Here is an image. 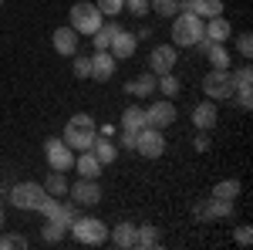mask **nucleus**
Returning a JSON list of instances; mask_svg holds the SVG:
<instances>
[{
	"mask_svg": "<svg viewBox=\"0 0 253 250\" xmlns=\"http://www.w3.org/2000/svg\"><path fill=\"white\" fill-rule=\"evenodd\" d=\"M95 135H98V125H95V118L91 115H84V112H78V115H71L68 118V125H64V142L75 149V152H81V149H91V142H95Z\"/></svg>",
	"mask_w": 253,
	"mask_h": 250,
	"instance_id": "f257e3e1",
	"label": "nucleus"
},
{
	"mask_svg": "<svg viewBox=\"0 0 253 250\" xmlns=\"http://www.w3.org/2000/svg\"><path fill=\"white\" fill-rule=\"evenodd\" d=\"M206 38V20L196 14H175L172 17V44L175 48H196Z\"/></svg>",
	"mask_w": 253,
	"mask_h": 250,
	"instance_id": "f03ea898",
	"label": "nucleus"
},
{
	"mask_svg": "<svg viewBox=\"0 0 253 250\" xmlns=\"http://www.w3.org/2000/svg\"><path fill=\"white\" fill-rule=\"evenodd\" d=\"M68 230L75 237V244H81V247H101L108 240V223H101L98 216H78Z\"/></svg>",
	"mask_w": 253,
	"mask_h": 250,
	"instance_id": "7ed1b4c3",
	"label": "nucleus"
},
{
	"mask_svg": "<svg viewBox=\"0 0 253 250\" xmlns=\"http://www.w3.org/2000/svg\"><path fill=\"white\" fill-rule=\"evenodd\" d=\"M101 10L95 7V0H81V3H75L71 7V27L78 31V34H84V38H91L98 27H101Z\"/></svg>",
	"mask_w": 253,
	"mask_h": 250,
	"instance_id": "20e7f679",
	"label": "nucleus"
},
{
	"mask_svg": "<svg viewBox=\"0 0 253 250\" xmlns=\"http://www.w3.org/2000/svg\"><path fill=\"white\" fill-rule=\"evenodd\" d=\"M203 92H206L210 101H226V98H233V71H230V68H213V71H206Z\"/></svg>",
	"mask_w": 253,
	"mask_h": 250,
	"instance_id": "39448f33",
	"label": "nucleus"
},
{
	"mask_svg": "<svg viewBox=\"0 0 253 250\" xmlns=\"http://www.w3.org/2000/svg\"><path fill=\"white\" fill-rule=\"evenodd\" d=\"M44 159H47V166L51 169H58V173H68L71 166H75V149L64 142V139H47L44 142Z\"/></svg>",
	"mask_w": 253,
	"mask_h": 250,
	"instance_id": "423d86ee",
	"label": "nucleus"
},
{
	"mask_svg": "<svg viewBox=\"0 0 253 250\" xmlns=\"http://www.w3.org/2000/svg\"><path fill=\"white\" fill-rule=\"evenodd\" d=\"M233 210H236V200H219V196L199 200L193 206L196 220H226V216H233Z\"/></svg>",
	"mask_w": 253,
	"mask_h": 250,
	"instance_id": "0eeeda50",
	"label": "nucleus"
},
{
	"mask_svg": "<svg viewBox=\"0 0 253 250\" xmlns=\"http://www.w3.org/2000/svg\"><path fill=\"white\" fill-rule=\"evenodd\" d=\"M175 64H179V51H175V44H156V48L149 51V71H152L156 78L175 71Z\"/></svg>",
	"mask_w": 253,
	"mask_h": 250,
	"instance_id": "6e6552de",
	"label": "nucleus"
},
{
	"mask_svg": "<svg viewBox=\"0 0 253 250\" xmlns=\"http://www.w3.org/2000/svg\"><path fill=\"white\" fill-rule=\"evenodd\" d=\"M172 122H175V105H172V98H159V101H152V105L145 108V125H149V129L166 132Z\"/></svg>",
	"mask_w": 253,
	"mask_h": 250,
	"instance_id": "1a4fd4ad",
	"label": "nucleus"
},
{
	"mask_svg": "<svg viewBox=\"0 0 253 250\" xmlns=\"http://www.w3.org/2000/svg\"><path fill=\"white\" fill-rule=\"evenodd\" d=\"M44 196H47V193H44L41 183H17V186L10 190V203H14L17 210H38Z\"/></svg>",
	"mask_w": 253,
	"mask_h": 250,
	"instance_id": "9d476101",
	"label": "nucleus"
},
{
	"mask_svg": "<svg viewBox=\"0 0 253 250\" xmlns=\"http://www.w3.org/2000/svg\"><path fill=\"white\" fill-rule=\"evenodd\" d=\"M135 152L145 155V159H159V155L166 152V135L159 132V129H138L135 135Z\"/></svg>",
	"mask_w": 253,
	"mask_h": 250,
	"instance_id": "9b49d317",
	"label": "nucleus"
},
{
	"mask_svg": "<svg viewBox=\"0 0 253 250\" xmlns=\"http://www.w3.org/2000/svg\"><path fill=\"white\" fill-rule=\"evenodd\" d=\"M68 193H71V200H75L78 206H98V203H101V186H98V179H84V176H81L78 183H68Z\"/></svg>",
	"mask_w": 253,
	"mask_h": 250,
	"instance_id": "f8f14e48",
	"label": "nucleus"
},
{
	"mask_svg": "<svg viewBox=\"0 0 253 250\" xmlns=\"http://www.w3.org/2000/svg\"><path fill=\"white\" fill-rule=\"evenodd\" d=\"M233 95L240 98V108L243 112L253 108V68L250 64H243V68L233 71Z\"/></svg>",
	"mask_w": 253,
	"mask_h": 250,
	"instance_id": "ddd939ff",
	"label": "nucleus"
},
{
	"mask_svg": "<svg viewBox=\"0 0 253 250\" xmlns=\"http://www.w3.org/2000/svg\"><path fill=\"white\" fill-rule=\"evenodd\" d=\"M135 51H138L135 34H132V31H115V38H112V44H108V54H112L115 61H128Z\"/></svg>",
	"mask_w": 253,
	"mask_h": 250,
	"instance_id": "4468645a",
	"label": "nucleus"
},
{
	"mask_svg": "<svg viewBox=\"0 0 253 250\" xmlns=\"http://www.w3.org/2000/svg\"><path fill=\"white\" fill-rule=\"evenodd\" d=\"M51 44H54V51H58L61 58H71V54H78V31L71 24L68 27H58L51 34Z\"/></svg>",
	"mask_w": 253,
	"mask_h": 250,
	"instance_id": "2eb2a0df",
	"label": "nucleus"
},
{
	"mask_svg": "<svg viewBox=\"0 0 253 250\" xmlns=\"http://www.w3.org/2000/svg\"><path fill=\"white\" fill-rule=\"evenodd\" d=\"M216 122H219V112H216V101H210V98H203L199 105L193 108V125L199 129V132H210V129H216Z\"/></svg>",
	"mask_w": 253,
	"mask_h": 250,
	"instance_id": "dca6fc26",
	"label": "nucleus"
},
{
	"mask_svg": "<svg viewBox=\"0 0 253 250\" xmlns=\"http://www.w3.org/2000/svg\"><path fill=\"white\" fill-rule=\"evenodd\" d=\"M101 162L95 159V152L91 149H81V152H75V173L78 176H84V179H98L101 176Z\"/></svg>",
	"mask_w": 253,
	"mask_h": 250,
	"instance_id": "f3484780",
	"label": "nucleus"
},
{
	"mask_svg": "<svg viewBox=\"0 0 253 250\" xmlns=\"http://www.w3.org/2000/svg\"><path fill=\"white\" fill-rule=\"evenodd\" d=\"M108 240H112V244H115L118 250L135 247V223L122 220V223H115V227H108Z\"/></svg>",
	"mask_w": 253,
	"mask_h": 250,
	"instance_id": "a211bd4d",
	"label": "nucleus"
},
{
	"mask_svg": "<svg viewBox=\"0 0 253 250\" xmlns=\"http://www.w3.org/2000/svg\"><path fill=\"white\" fill-rule=\"evenodd\" d=\"M196 48H199V51L206 54V61H210L213 68H230V51H226L223 44H213V41L203 38L199 44H196Z\"/></svg>",
	"mask_w": 253,
	"mask_h": 250,
	"instance_id": "6ab92c4d",
	"label": "nucleus"
},
{
	"mask_svg": "<svg viewBox=\"0 0 253 250\" xmlns=\"http://www.w3.org/2000/svg\"><path fill=\"white\" fill-rule=\"evenodd\" d=\"M156 85H159V78L152 75V71H145V75H138L135 81H128V85H125V92H128L132 98H152Z\"/></svg>",
	"mask_w": 253,
	"mask_h": 250,
	"instance_id": "aec40b11",
	"label": "nucleus"
},
{
	"mask_svg": "<svg viewBox=\"0 0 253 250\" xmlns=\"http://www.w3.org/2000/svg\"><path fill=\"white\" fill-rule=\"evenodd\" d=\"M112 75H115V58L108 51H95V58H91V78L95 81H108Z\"/></svg>",
	"mask_w": 253,
	"mask_h": 250,
	"instance_id": "412c9836",
	"label": "nucleus"
},
{
	"mask_svg": "<svg viewBox=\"0 0 253 250\" xmlns=\"http://www.w3.org/2000/svg\"><path fill=\"white\" fill-rule=\"evenodd\" d=\"M91 152H95V159L101 162V166H112V162L118 159V146L112 142V139H108V135H101V139L95 135V142H91Z\"/></svg>",
	"mask_w": 253,
	"mask_h": 250,
	"instance_id": "4be33fe9",
	"label": "nucleus"
},
{
	"mask_svg": "<svg viewBox=\"0 0 253 250\" xmlns=\"http://www.w3.org/2000/svg\"><path fill=\"white\" fill-rule=\"evenodd\" d=\"M230 34H233V27H230V20L223 17V14L206 20V41H213V44H226Z\"/></svg>",
	"mask_w": 253,
	"mask_h": 250,
	"instance_id": "5701e85b",
	"label": "nucleus"
},
{
	"mask_svg": "<svg viewBox=\"0 0 253 250\" xmlns=\"http://www.w3.org/2000/svg\"><path fill=\"white\" fill-rule=\"evenodd\" d=\"M162 244V237H159V227H152V223H142V227H135V247L142 250H152Z\"/></svg>",
	"mask_w": 253,
	"mask_h": 250,
	"instance_id": "b1692460",
	"label": "nucleus"
},
{
	"mask_svg": "<svg viewBox=\"0 0 253 250\" xmlns=\"http://www.w3.org/2000/svg\"><path fill=\"white\" fill-rule=\"evenodd\" d=\"M122 129H125V132L145 129V108H142V105H128V108L122 112Z\"/></svg>",
	"mask_w": 253,
	"mask_h": 250,
	"instance_id": "393cba45",
	"label": "nucleus"
},
{
	"mask_svg": "<svg viewBox=\"0 0 253 250\" xmlns=\"http://www.w3.org/2000/svg\"><path fill=\"white\" fill-rule=\"evenodd\" d=\"M115 31H122L115 20H101V27L91 34V41H95V51H108V44H112V38H115Z\"/></svg>",
	"mask_w": 253,
	"mask_h": 250,
	"instance_id": "a878e982",
	"label": "nucleus"
},
{
	"mask_svg": "<svg viewBox=\"0 0 253 250\" xmlns=\"http://www.w3.org/2000/svg\"><path fill=\"white\" fill-rule=\"evenodd\" d=\"M156 92H162V98H179V95H182V81L175 78V71H169V75H159Z\"/></svg>",
	"mask_w": 253,
	"mask_h": 250,
	"instance_id": "bb28decb",
	"label": "nucleus"
},
{
	"mask_svg": "<svg viewBox=\"0 0 253 250\" xmlns=\"http://www.w3.org/2000/svg\"><path fill=\"white\" fill-rule=\"evenodd\" d=\"M193 14L203 17V20L219 17V14H223V0H193Z\"/></svg>",
	"mask_w": 253,
	"mask_h": 250,
	"instance_id": "cd10ccee",
	"label": "nucleus"
},
{
	"mask_svg": "<svg viewBox=\"0 0 253 250\" xmlns=\"http://www.w3.org/2000/svg\"><path fill=\"white\" fill-rule=\"evenodd\" d=\"M44 193H51V196H64V193H68V176L58 173V169H51V176L44 179Z\"/></svg>",
	"mask_w": 253,
	"mask_h": 250,
	"instance_id": "c85d7f7f",
	"label": "nucleus"
},
{
	"mask_svg": "<svg viewBox=\"0 0 253 250\" xmlns=\"http://www.w3.org/2000/svg\"><path fill=\"white\" fill-rule=\"evenodd\" d=\"M240 190H243L240 179H219V183L213 186V196H219V200H236Z\"/></svg>",
	"mask_w": 253,
	"mask_h": 250,
	"instance_id": "c756f323",
	"label": "nucleus"
},
{
	"mask_svg": "<svg viewBox=\"0 0 253 250\" xmlns=\"http://www.w3.org/2000/svg\"><path fill=\"white\" fill-rule=\"evenodd\" d=\"M64 233H68V227H61L58 220H47V223L41 227V237H44V244H61V240H64Z\"/></svg>",
	"mask_w": 253,
	"mask_h": 250,
	"instance_id": "7c9ffc66",
	"label": "nucleus"
},
{
	"mask_svg": "<svg viewBox=\"0 0 253 250\" xmlns=\"http://www.w3.org/2000/svg\"><path fill=\"white\" fill-rule=\"evenodd\" d=\"M51 220H58L61 227H71L75 220H78V210H75V203H58V210H54V216Z\"/></svg>",
	"mask_w": 253,
	"mask_h": 250,
	"instance_id": "2f4dec72",
	"label": "nucleus"
},
{
	"mask_svg": "<svg viewBox=\"0 0 253 250\" xmlns=\"http://www.w3.org/2000/svg\"><path fill=\"white\" fill-rule=\"evenodd\" d=\"M149 10H156L159 17H175L179 14V0H149Z\"/></svg>",
	"mask_w": 253,
	"mask_h": 250,
	"instance_id": "473e14b6",
	"label": "nucleus"
},
{
	"mask_svg": "<svg viewBox=\"0 0 253 250\" xmlns=\"http://www.w3.org/2000/svg\"><path fill=\"white\" fill-rule=\"evenodd\" d=\"M95 7L101 10V17H118L125 10V0H95Z\"/></svg>",
	"mask_w": 253,
	"mask_h": 250,
	"instance_id": "72a5a7b5",
	"label": "nucleus"
},
{
	"mask_svg": "<svg viewBox=\"0 0 253 250\" xmlns=\"http://www.w3.org/2000/svg\"><path fill=\"white\" fill-rule=\"evenodd\" d=\"M71 75H75V78H91V58L71 54Z\"/></svg>",
	"mask_w": 253,
	"mask_h": 250,
	"instance_id": "f704fd0d",
	"label": "nucleus"
},
{
	"mask_svg": "<svg viewBox=\"0 0 253 250\" xmlns=\"http://www.w3.org/2000/svg\"><path fill=\"white\" fill-rule=\"evenodd\" d=\"M233 240H236V247H250L253 244V227L250 223H240L233 230Z\"/></svg>",
	"mask_w": 253,
	"mask_h": 250,
	"instance_id": "c9c22d12",
	"label": "nucleus"
},
{
	"mask_svg": "<svg viewBox=\"0 0 253 250\" xmlns=\"http://www.w3.org/2000/svg\"><path fill=\"white\" fill-rule=\"evenodd\" d=\"M7 247L24 250L27 247V237H24V233H7V237H0V250H7Z\"/></svg>",
	"mask_w": 253,
	"mask_h": 250,
	"instance_id": "e433bc0d",
	"label": "nucleus"
},
{
	"mask_svg": "<svg viewBox=\"0 0 253 250\" xmlns=\"http://www.w3.org/2000/svg\"><path fill=\"white\" fill-rule=\"evenodd\" d=\"M236 51H240V58H250L253 54V34L250 31H243V34L236 38Z\"/></svg>",
	"mask_w": 253,
	"mask_h": 250,
	"instance_id": "4c0bfd02",
	"label": "nucleus"
},
{
	"mask_svg": "<svg viewBox=\"0 0 253 250\" xmlns=\"http://www.w3.org/2000/svg\"><path fill=\"white\" fill-rule=\"evenodd\" d=\"M125 10L135 14V17H145L149 14V0H125Z\"/></svg>",
	"mask_w": 253,
	"mask_h": 250,
	"instance_id": "58836bf2",
	"label": "nucleus"
},
{
	"mask_svg": "<svg viewBox=\"0 0 253 250\" xmlns=\"http://www.w3.org/2000/svg\"><path fill=\"white\" fill-rule=\"evenodd\" d=\"M193 146H196V152H210V146H213V142H210V132H199Z\"/></svg>",
	"mask_w": 253,
	"mask_h": 250,
	"instance_id": "ea45409f",
	"label": "nucleus"
},
{
	"mask_svg": "<svg viewBox=\"0 0 253 250\" xmlns=\"http://www.w3.org/2000/svg\"><path fill=\"white\" fill-rule=\"evenodd\" d=\"M135 135L138 132H125V129H122V146H125V149H132V152H135Z\"/></svg>",
	"mask_w": 253,
	"mask_h": 250,
	"instance_id": "a19ab883",
	"label": "nucleus"
},
{
	"mask_svg": "<svg viewBox=\"0 0 253 250\" xmlns=\"http://www.w3.org/2000/svg\"><path fill=\"white\" fill-rule=\"evenodd\" d=\"M179 14H193V0H179Z\"/></svg>",
	"mask_w": 253,
	"mask_h": 250,
	"instance_id": "79ce46f5",
	"label": "nucleus"
},
{
	"mask_svg": "<svg viewBox=\"0 0 253 250\" xmlns=\"http://www.w3.org/2000/svg\"><path fill=\"white\" fill-rule=\"evenodd\" d=\"M0 227H3V206H0Z\"/></svg>",
	"mask_w": 253,
	"mask_h": 250,
	"instance_id": "37998d69",
	"label": "nucleus"
},
{
	"mask_svg": "<svg viewBox=\"0 0 253 250\" xmlns=\"http://www.w3.org/2000/svg\"><path fill=\"white\" fill-rule=\"evenodd\" d=\"M0 7H3V0H0Z\"/></svg>",
	"mask_w": 253,
	"mask_h": 250,
	"instance_id": "c03bdc74",
	"label": "nucleus"
}]
</instances>
